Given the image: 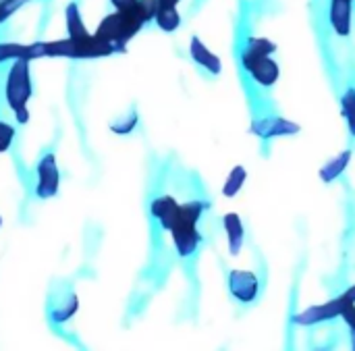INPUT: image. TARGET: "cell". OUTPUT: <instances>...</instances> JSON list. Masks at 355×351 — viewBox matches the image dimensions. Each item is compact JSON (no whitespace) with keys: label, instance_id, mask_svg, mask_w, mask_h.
<instances>
[{"label":"cell","instance_id":"cell-5","mask_svg":"<svg viewBox=\"0 0 355 351\" xmlns=\"http://www.w3.org/2000/svg\"><path fill=\"white\" fill-rule=\"evenodd\" d=\"M343 306H345V298L337 296V298H333L331 302H327L322 306H312V308H306L304 312L295 314L293 325H297V327H316V325H322V323L337 320V318H341Z\"/></svg>","mask_w":355,"mask_h":351},{"label":"cell","instance_id":"cell-14","mask_svg":"<svg viewBox=\"0 0 355 351\" xmlns=\"http://www.w3.org/2000/svg\"><path fill=\"white\" fill-rule=\"evenodd\" d=\"M154 21L166 33H173V31H177L181 27V15H179L177 6H160L158 4V10H156Z\"/></svg>","mask_w":355,"mask_h":351},{"label":"cell","instance_id":"cell-16","mask_svg":"<svg viewBox=\"0 0 355 351\" xmlns=\"http://www.w3.org/2000/svg\"><path fill=\"white\" fill-rule=\"evenodd\" d=\"M341 114L347 123L349 135L355 137V85H347L341 94Z\"/></svg>","mask_w":355,"mask_h":351},{"label":"cell","instance_id":"cell-22","mask_svg":"<svg viewBox=\"0 0 355 351\" xmlns=\"http://www.w3.org/2000/svg\"><path fill=\"white\" fill-rule=\"evenodd\" d=\"M135 0H112V4L116 6V8H127V6H131Z\"/></svg>","mask_w":355,"mask_h":351},{"label":"cell","instance_id":"cell-6","mask_svg":"<svg viewBox=\"0 0 355 351\" xmlns=\"http://www.w3.org/2000/svg\"><path fill=\"white\" fill-rule=\"evenodd\" d=\"M250 131L254 135H258L260 139H275V137H287V135L300 133V125L291 123L279 114H266V117L256 119L252 123Z\"/></svg>","mask_w":355,"mask_h":351},{"label":"cell","instance_id":"cell-8","mask_svg":"<svg viewBox=\"0 0 355 351\" xmlns=\"http://www.w3.org/2000/svg\"><path fill=\"white\" fill-rule=\"evenodd\" d=\"M37 187L35 194L40 198H52L58 191V166H56V158L54 154H46L40 164H37Z\"/></svg>","mask_w":355,"mask_h":351},{"label":"cell","instance_id":"cell-15","mask_svg":"<svg viewBox=\"0 0 355 351\" xmlns=\"http://www.w3.org/2000/svg\"><path fill=\"white\" fill-rule=\"evenodd\" d=\"M245 181H248V171H245V166H241V164L233 166L231 173H229V177H227V181L223 183V196H225V198H235V196L243 189Z\"/></svg>","mask_w":355,"mask_h":351},{"label":"cell","instance_id":"cell-13","mask_svg":"<svg viewBox=\"0 0 355 351\" xmlns=\"http://www.w3.org/2000/svg\"><path fill=\"white\" fill-rule=\"evenodd\" d=\"M352 156H354V150L352 148H347V150H343L341 154H337L335 158H331L327 164H322V169H320V179L324 181V183H333V181H337L339 177H343V173L347 171V166L352 164Z\"/></svg>","mask_w":355,"mask_h":351},{"label":"cell","instance_id":"cell-12","mask_svg":"<svg viewBox=\"0 0 355 351\" xmlns=\"http://www.w3.org/2000/svg\"><path fill=\"white\" fill-rule=\"evenodd\" d=\"M179 208H181V204H179L173 196H160V198H156V200L152 202L150 212H152V216L160 223V227H162L164 231H168L171 225H173L175 219H177Z\"/></svg>","mask_w":355,"mask_h":351},{"label":"cell","instance_id":"cell-10","mask_svg":"<svg viewBox=\"0 0 355 351\" xmlns=\"http://www.w3.org/2000/svg\"><path fill=\"white\" fill-rule=\"evenodd\" d=\"M189 54H191V58L196 60V65H200L202 69H206L210 75H220V71H223V60H220V56L214 54L198 35H193L191 42H189Z\"/></svg>","mask_w":355,"mask_h":351},{"label":"cell","instance_id":"cell-24","mask_svg":"<svg viewBox=\"0 0 355 351\" xmlns=\"http://www.w3.org/2000/svg\"><path fill=\"white\" fill-rule=\"evenodd\" d=\"M343 293H345L352 302H355V285H352V287H349L347 291H343Z\"/></svg>","mask_w":355,"mask_h":351},{"label":"cell","instance_id":"cell-4","mask_svg":"<svg viewBox=\"0 0 355 351\" xmlns=\"http://www.w3.org/2000/svg\"><path fill=\"white\" fill-rule=\"evenodd\" d=\"M239 60L243 71L250 75V79L258 85V87H275L279 77H281V67L279 62L272 58V54H260L254 52L252 48L243 46L239 52Z\"/></svg>","mask_w":355,"mask_h":351},{"label":"cell","instance_id":"cell-11","mask_svg":"<svg viewBox=\"0 0 355 351\" xmlns=\"http://www.w3.org/2000/svg\"><path fill=\"white\" fill-rule=\"evenodd\" d=\"M223 227H225L227 241H229V254L239 256L243 250V241H245V227H243L241 216L237 212H227L223 216Z\"/></svg>","mask_w":355,"mask_h":351},{"label":"cell","instance_id":"cell-21","mask_svg":"<svg viewBox=\"0 0 355 351\" xmlns=\"http://www.w3.org/2000/svg\"><path fill=\"white\" fill-rule=\"evenodd\" d=\"M135 125H137V114H129V117H125V121L114 123L112 129H114L116 133H129V131L135 129Z\"/></svg>","mask_w":355,"mask_h":351},{"label":"cell","instance_id":"cell-1","mask_svg":"<svg viewBox=\"0 0 355 351\" xmlns=\"http://www.w3.org/2000/svg\"><path fill=\"white\" fill-rule=\"evenodd\" d=\"M158 0H135L127 8H116V12L108 15L96 35L104 42H110L116 46V50H123V46L148 23L156 17Z\"/></svg>","mask_w":355,"mask_h":351},{"label":"cell","instance_id":"cell-19","mask_svg":"<svg viewBox=\"0 0 355 351\" xmlns=\"http://www.w3.org/2000/svg\"><path fill=\"white\" fill-rule=\"evenodd\" d=\"M345 298V306H343V312H341V320L347 325L349 329V335H352V348L355 350V302H352L345 293H341Z\"/></svg>","mask_w":355,"mask_h":351},{"label":"cell","instance_id":"cell-17","mask_svg":"<svg viewBox=\"0 0 355 351\" xmlns=\"http://www.w3.org/2000/svg\"><path fill=\"white\" fill-rule=\"evenodd\" d=\"M67 27H69V35H71V37H85V35H89V33L85 31V27H83L79 15H77V6H75V4H71V6L67 8Z\"/></svg>","mask_w":355,"mask_h":351},{"label":"cell","instance_id":"cell-2","mask_svg":"<svg viewBox=\"0 0 355 351\" xmlns=\"http://www.w3.org/2000/svg\"><path fill=\"white\" fill-rule=\"evenodd\" d=\"M206 208H208V204L202 200H191L187 204H181L177 219L168 229L173 243H175V250L181 258H191L198 252V248L202 246L204 237H202L198 225H200Z\"/></svg>","mask_w":355,"mask_h":351},{"label":"cell","instance_id":"cell-9","mask_svg":"<svg viewBox=\"0 0 355 351\" xmlns=\"http://www.w3.org/2000/svg\"><path fill=\"white\" fill-rule=\"evenodd\" d=\"M329 21L339 37H347L354 27V0H331Z\"/></svg>","mask_w":355,"mask_h":351},{"label":"cell","instance_id":"cell-18","mask_svg":"<svg viewBox=\"0 0 355 351\" xmlns=\"http://www.w3.org/2000/svg\"><path fill=\"white\" fill-rule=\"evenodd\" d=\"M243 46H248V48H252L254 52H260V54H275L277 52V44L272 40L258 37V35H250Z\"/></svg>","mask_w":355,"mask_h":351},{"label":"cell","instance_id":"cell-3","mask_svg":"<svg viewBox=\"0 0 355 351\" xmlns=\"http://www.w3.org/2000/svg\"><path fill=\"white\" fill-rule=\"evenodd\" d=\"M6 98L10 108L15 110L19 123H27V100L31 98V81H29V65L27 58H19L10 73H8V81H6Z\"/></svg>","mask_w":355,"mask_h":351},{"label":"cell","instance_id":"cell-23","mask_svg":"<svg viewBox=\"0 0 355 351\" xmlns=\"http://www.w3.org/2000/svg\"><path fill=\"white\" fill-rule=\"evenodd\" d=\"M179 2H181V0H158L160 6H177Z\"/></svg>","mask_w":355,"mask_h":351},{"label":"cell","instance_id":"cell-20","mask_svg":"<svg viewBox=\"0 0 355 351\" xmlns=\"http://www.w3.org/2000/svg\"><path fill=\"white\" fill-rule=\"evenodd\" d=\"M15 139V129L0 121V152H6Z\"/></svg>","mask_w":355,"mask_h":351},{"label":"cell","instance_id":"cell-7","mask_svg":"<svg viewBox=\"0 0 355 351\" xmlns=\"http://www.w3.org/2000/svg\"><path fill=\"white\" fill-rule=\"evenodd\" d=\"M229 291L241 304H252L260 296V279L252 271H231Z\"/></svg>","mask_w":355,"mask_h":351}]
</instances>
